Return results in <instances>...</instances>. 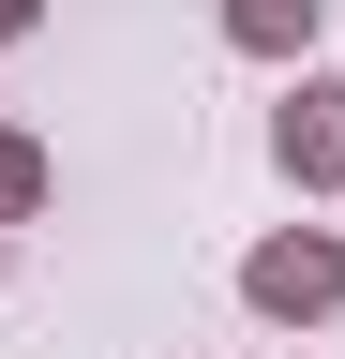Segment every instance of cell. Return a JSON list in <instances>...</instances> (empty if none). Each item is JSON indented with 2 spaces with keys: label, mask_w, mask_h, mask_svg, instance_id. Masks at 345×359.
Segmentation results:
<instances>
[{
  "label": "cell",
  "mask_w": 345,
  "mask_h": 359,
  "mask_svg": "<svg viewBox=\"0 0 345 359\" xmlns=\"http://www.w3.org/2000/svg\"><path fill=\"white\" fill-rule=\"evenodd\" d=\"M240 299L271 314V330H315V314H345V240H330V224L255 240V255H240Z\"/></svg>",
  "instance_id": "1"
},
{
  "label": "cell",
  "mask_w": 345,
  "mask_h": 359,
  "mask_svg": "<svg viewBox=\"0 0 345 359\" xmlns=\"http://www.w3.org/2000/svg\"><path fill=\"white\" fill-rule=\"evenodd\" d=\"M271 165L300 180V195H330V180H345V75H300V90H285V120H271Z\"/></svg>",
  "instance_id": "2"
},
{
  "label": "cell",
  "mask_w": 345,
  "mask_h": 359,
  "mask_svg": "<svg viewBox=\"0 0 345 359\" xmlns=\"http://www.w3.org/2000/svg\"><path fill=\"white\" fill-rule=\"evenodd\" d=\"M315 15H330V0H226V45H240V60H300Z\"/></svg>",
  "instance_id": "3"
},
{
  "label": "cell",
  "mask_w": 345,
  "mask_h": 359,
  "mask_svg": "<svg viewBox=\"0 0 345 359\" xmlns=\"http://www.w3.org/2000/svg\"><path fill=\"white\" fill-rule=\"evenodd\" d=\"M46 195H60V165H46V135H15V120H0V224H30Z\"/></svg>",
  "instance_id": "4"
},
{
  "label": "cell",
  "mask_w": 345,
  "mask_h": 359,
  "mask_svg": "<svg viewBox=\"0 0 345 359\" xmlns=\"http://www.w3.org/2000/svg\"><path fill=\"white\" fill-rule=\"evenodd\" d=\"M30 15H46V0H0V45H15V30H30Z\"/></svg>",
  "instance_id": "5"
}]
</instances>
